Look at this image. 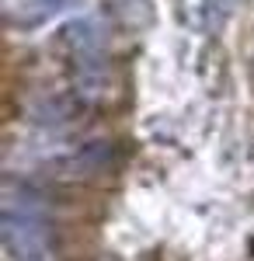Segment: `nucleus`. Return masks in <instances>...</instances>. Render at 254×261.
Returning a JSON list of instances; mask_svg holds the SVG:
<instances>
[{
    "mask_svg": "<svg viewBox=\"0 0 254 261\" xmlns=\"http://www.w3.org/2000/svg\"><path fill=\"white\" fill-rule=\"evenodd\" d=\"M101 261H118V258H101Z\"/></svg>",
    "mask_w": 254,
    "mask_h": 261,
    "instance_id": "0eeeda50",
    "label": "nucleus"
},
{
    "mask_svg": "<svg viewBox=\"0 0 254 261\" xmlns=\"http://www.w3.org/2000/svg\"><path fill=\"white\" fill-rule=\"evenodd\" d=\"M112 164V143L94 140V143H77V146H63L49 167H56L66 178H91L101 174Z\"/></svg>",
    "mask_w": 254,
    "mask_h": 261,
    "instance_id": "f03ea898",
    "label": "nucleus"
},
{
    "mask_svg": "<svg viewBox=\"0 0 254 261\" xmlns=\"http://www.w3.org/2000/svg\"><path fill=\"white\" fill-rule=\"evenodd\" d=\"M84 4L87 0H28L18 24H42V21H53L59 14H66V11H77Z\"/></svg>",
    "mask_w": 254,
    "mask_h": 261,
    "instance_id": "423d86ee",
    "label": "nucleus"
},
{
    "mask_svg": "<svg viewBox=\"0 0 254 261\" xmlns=\"http://www.w3.org/2000/svg\"><path fill=\"white\" fill-rule=\"evenodd\" d=\"M0 213H24V216H49V202L28 181L7 178L0 188Z\"/></svg>",
    "mask_w": 254,
    "mask_h": 261,
    "instance_id": "20e7f679",
    "label": "nucleus"
},
{
    "mask_svg": "<svg viewBox=\"0 0 254 261\" xmlns=\"http://www.w3.org/2000/svg\"><path fill=\"white\" fill-rule=\"evenodd\" d=\"M0 244L7 261H56L49 216L0 213Z\"/></svg>",
    "mask_w": 254,
    "mask_h": 261,
    "instance_id": "f257e3e1",
    "label": "nucleus"
},
{
    "mask_svg": "<svg viewBox=\"0 0 254 261\" xmlns=\"http://www.w3.org/2000/svg\"><path fill=\"white\" fill-rule=\"evenodd\" d=\"M63 42L73 49L77 60H84V56H101V49H105V28H101L98 18H80V21L63 28Z\"/></svg>",
    "mask_w": 254,
    "mask_h": 261,
    "instance_id": "39448f33",
    "label": "nucleus"
},
{
    "mask_svg": "<svg viewBox=\"0 0 254 261\" xmlns=\"http://www.w3.org/2000/svg\"><path fill=\"white\" fill-rule=\"evenodd\" d=\"M80 98L77 94H42L39 101L28 105V122H35L39 129H63L77 119Z\"/></svg>",
    "mask_w": 254,
    "mask_h": 261,
    "instance_id": "7ed1b4c3",
    "label": "nucleus"
}]
</instances>
